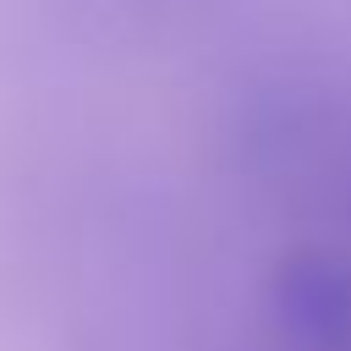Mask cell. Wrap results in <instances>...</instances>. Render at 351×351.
<instances>
[]
</instances>
